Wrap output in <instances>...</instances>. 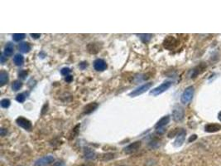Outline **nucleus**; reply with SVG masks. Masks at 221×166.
<instances>
[{
    "label": "nucleus",
    "mask_w": 221,
    "mask_h": 166,
    "mask_svg": "<svg viewBox=\"0 0 221 166\" xmlns=\"http://www.w3.org/2000/svg\"><path fill=\"white\" fill-rule=\"evenodd\" d=\"M179 44L178 40L172 36H168L163 41V47L167 50H174Z\"/></svg>",
    "instance_id": "obj_1"
},
{
    "label": "nucleus",
    "mask_w": 221,
    "mask_h": 166,
    "mask_svg": "<svg viewBox=\"0 0 221 166\" xmlns=\"http://www.w3.org/2000/svg\"><path fill=\"white\" fill-rule=\"evenodd\" d=\"M193 95H194V87H193V86H189V87H187V88L184 91L183 94L181 95V103H183V104H188L189 102L192 100Z\"/></svg>",
    "instance_id": "obj_2"
},
{
    "label": "nucleus",
    "mask_w": 221,
    "mask_h": 166,
    "mask_svg": "<svg viewBox=\"0 0 221 166\" xmlns=\"http://www.w3.org/2000/svg\"><path fill=\"white\" fill-rule=\"evenodd\" d=\"M172 86V82L171 81H166L164 83H162V85H160L159 86H157L156 88L152 89L151 91H150V94L152 95V96H158L160 94H162L163 92L168 90L170 87Z\"/></svg>",
    "instance_id": "obj_3"
},
{
    "label": "nucleus",
    "mask_w": 221,
    "mask_h": 166,
    "mask_svg": "<svg viewBox=\"0 0 221 166\" xmlns=\"http://www.w3.org/2000/svg\"><path fill=\"white\" fill-rule=\"evenodd\" d=\"M152 82H147V83H146V84H143L142 86H139V87L137 88L136 90L133 91L132 92H130L129 97H135L139 96V95H142V94L145 93L147 90H149L152 87Z\"/></svg>",
    "instance_id": "obj_4"
},
{
    "label": "nucleus",
    "mask_w": 221,
    "mask_h": 166,
    "mask_svg": "<svg viewBox=\"0 0 221 166\" xmlns=\"http://www.w3.org/2000/svg\"><path fill=\"white\" fill-rule=\"evenodd\" d=\"M172 116L174 120L176 121H181L184 118L185 116V111L182 106H181L180 105H176L172 111Z\"/></svg>",
    "instance_id": "obj_5"
},
{
    "label": "nucleus",
    "mask_w": 221,
    "mask_h": 166,
    "mask_svg": "<svg viewBox=\"0 0 221 166\" xmlns=\"http://www.w3.org/2000/svg\"><path fill=\"white\" fill-rule=\"evenodd\" d=\"M55 160L54 157L52 155H47L43 156L40 159H38V160L35 161L34 166H46L50 164L53 163Z\"/></svg>",
    "instance_id": "obj_6"
},
{
    "label": "nucleus",
    "mask_w": 221,
    "mask_h": 166,
    "mask_svg": "<svg viewBox=\"0 0 221 166\" xmlns=\"http://www.w3.org/2000/svg\"><path fill=\"white\" fill-rule=\"evenodd\" d=\"M16 123L20 126V127H22L24 130H30L31 129H32V123H31V121L29 120H27L26 118L22 117V116H20V117H18L16 120Z\"/></svg>",
    "instance_id": "obj_7"
},
{
    "label": "nucleus",
    "mask_w": 221,
    "mask_h": 166,
    "mask_svg": "<svg viewBox=\"0 0 221 166\" xmlns=\"http://www.w3.org/2000/svg\"><path fill=\"white\" fill-rule=\"evenodd\" d=\"M141 141H135L133 143L130 144L129 145H128L127 147L124 148V152L126 154H132V153H134L137 150H138L141 147Z\"/></svg>",
    "instance_id": "obj_8"
},
{
    "label": "nucleus",
    "mask_w": 221,
    "mask_h": 166,
    "mask_svg": "<svg viewBox=\"0 0 221 166\" xmlns=\"http://www.w3.org/2000/svg\"><path fill=\"white\" fill-rule=\"evenodd\" d=\"M186 132L185 130H181V131L178 133L177 137L174 142V146L175 147H180L181 145H183L184 141H185V139H186Z\"/></svg>",
    "instance_id": "obj_9"
},
{
    "label": "nucleus",
    "mask_w": 221,
    "mask_h": 166,
    "mask_svg": "<svg viewBox=\"0 0 221 166\" xmlns=\"http://www.w3.org/2000/svg\"><path fill=\"white\" fill-rule=\"evenodd\" d=\"M94 67L98 71H103L107 68V63L103 59H96L94 62Z\"/></svg>",
    "instance_id": "obj_10"
},
{
    "label": "nucleus",
    "mask_w": 221,
    "mask_h": 166,
    "mask_svg": "<svg viewBox=\"0 0 221 166\" xmlns=\"http://www.w3.org/2000/svg\"><path fill=\"white\" fill-rule=\"evenodd\" d=\"M98 106H99L98 103H96V102H91V103L88 104V105H86V106L84 107L83 112H84V114L89 115V114H90V113H92L93 111H95L98 108Z\"/></svg>",
    "instance_id": "obj_11"
},
{
    "label": "nucleus",
    "mask_w": 221,
    "mask_h": 166,
    "mask_svg": "<svg viewBox=\"0 0 221 166\" xmlns=\"http://www.w3.org/2000/svg\"><path fill=\"white\" fill-rule=\"evenodd\" d=\"M205 131L207 132H216V131H219L221 130V125H219V124H208L205 126Z\"/></svg>",
    "instance_id": "obj_12"
},
{
    "label": "nucleus",
    "mask_w": 221,
    "mask_h": 166,
    "mask_svg": "<svg viewBox=\"0 0 221 166\" xmlns=\"http://www.w3.org/2000/svg\"><path fill=\"white\" fill-rule=\"evenodd\" d=\"M169 121H170V116H164V117H162L157 123L156 124V125H155V128L156 129H162V127H164L165 125H167V124L169 123Z\"/></svg>",
    "instance_id": "obj_13"
},
{
    "label": "nucleus",
    "mask_w": 221,
    "mask_h": 166,
    "mask_svg": "<svg viewBox=\"0 0 221 166\" xmlns=\"http://www.w3.org/2000/svg\"><path fill=\"white\" fill-rule=\"evenodd\" d=\"M13 52H14V46L13 44L11 43H8L4 48V52H3V54L5 55L6 57H11L12 55L13 54Z\"/></svg>",
    "instance_id": "obj_14"
},
{
    "label": "nucleus",
    "mask_w": 221,
    "mask_h": 166,
    "mask_svg": "<svg viewBox=\"0 0 221 166\" xmlns=\"http://www.w3.org/2000/svg\"><path fill=\"white\" fill-rule=\"evenodd\" d=\"M8 81V74L5 71H0V86H3Z\"/></svg>",
    "instance_id": "obj_15"
},
{
    "label": "nucleus",
    "mask_w": 221,
    "mask_h": 166,
    "mask_svg": "<svg viewBox=\"0 0 221 166\" xmlns=\"http://www.w3.org/2000/svg\"><path fill=\"white\" fill-rule=\"evenodd\" d=\"M18 48L22 53H27L31 50V46L28 43H22L19 44Z\"/></svg>",
    "instance_id": "obj_16"
},
{
    "label": "nucleus",
    "mask_w": 221,
    "mask_h": 166,
    "mask_svg": "<svg viewBox=\"0 0 221 166\" xmlns=\"http://www.w3.org/2000/svg\"><path fill=\"white\" fill-rule=\"evenodd\" d=\"M13 62L16 66H22L24 62V58L21 54H16L13 57Z\"/></svg>",
    "instance_id": "obj_17"
},
{
    "label": "nucleus",
    "mask_w": 221,
    "mask_h": 166,
    "mask_svg": "<svg viewBox=\"0 0 221 166\" xmlns=\"http://www.w3.org/2000/svg\"><path fill=\"white\" fill-rule=\"evenodd\" d=\"M205 64H201L199 65L198 67H196L195 68L193 71V74L191 75V77L192 78H195V77H196V76L199 75L200 72H202L204 69H205Z\"/></svg>",
    "instance_id": "obj_18"
},
{
    "label": "nucleus",
    "mask_w": 221,
    "mask_h": 166,
    "mask_svg": "<svg viewBox=\"0 0 221 166\" xmlns=\"http://www.w3.org/2000/svg\"><path fill=\"white\" fill-rule=\"evenodd\" d=\"M22 86V83L20 81H13V84H12V89L13 90V91H18V90H20V88Z\"/></svg>",
    "instance_id": "obj_19"
},
{
    "label": "nucleus",
    "mask_w": 221,
    "mask_h": 166,
    "mask_svg": "<svg viewBox=\"0 0 221 166\" xmlns=\"http://www.w3.org/2000/svg\"><path fill=\"white\" fill-rule=\"evenodd\" d=\"M138 36L140 37V39L143 43H147L151 40L152 35V34H138Z\"/></svg>",
    "instance_id": "obj_20"
},
{
    "label": "nucleus",
    "mask_w": 221,
    "mask_h": 166,
    "mask_svg": "<svg viewBox=\"0 0 221 166\" xmlns=\"http://www.w3.org/2000/svg\"><path fill=\"white\" fill-rule=\"evenodd\" d=\"M24 38H25V34H23V33H15L13 35V39L15 42H19Z\"/></svg>",
    "instance_id": "obj_21"
},
{
    "label": "nucleus",
    "mask_w": 221,
    "mask_h": 166,
    "mask_svg": "<svg viewBox=\"0 0 221 166\" xmlns=\"http://www.w3.org/2000/svg\"><path fill=\"white\" fill-rule=\"evenodd\" d=\"M95 151H93L91 149H86L85 151V155L86 159H92L95 157Z\"/></svg>",
    "instance_id": "obj_22"
},
{
    "label": "nucleus",
    "mask_w": 221,
    "mask_h": 166,
    "mask_svg": "<svg viewBox=\"0 0 221 166\" xmlns=\"http://www.w3.org/2000/svg\"><path fill=\"white\" fill-rule=\"evenodd\" d=\"M10 104H11V102L8 100V99H3L1 102H0V105H1V106L3 108H8L9 107V106H10Z\"/></svg>",
    "instance_id": "obj_23"
},
{
    "label": "nucleus",
    "mask_w": 221,
    "mask_h": 166,
    "mask_svg": "<svg viewBox=\"0 0 221 166\" xmlns=\"http://www.w3.org/2000/svg\"><path fill=\"white\" fill-rule=\"evenodd\" d=\"M17 102H20V103H22V102H25L26 100V95L25 93H21V94H18L16 97Z\"/></svg>",
    "instance_id": "obj_24"
},
{
    "label": "nucleus",
    "mask_w": 221,
    "mask_h": 166,
    "mask_svg": "<svg viewBox=\"0 0 221 166\" xmlns=\"http://www.w3.org/2000/svg\"><path fill=\"white\" fill-rule=\"evenodd\" d=\"M89 46H90V47H92V49H90V50H89V52H90V53H98L99 48H98L97 47H95V43H90V44H89Z\"/></svg>",
    "instance_id": "obj_25"
},
{
    "label": "nucleus",
    "mask_w": 221,
    "mask_h": 166,
    "mask_svg": "<svg viewBox=\"0 0 221 166\" xmlns=\"http://www.w3.org/2000/svg\"><path fill=\"white\" fill-rule=\"evenodd\" d=\"M70 71H71V70H70V68H68V67H65V68L61 69V71H60V73H61L63 76H69V74L70 73Z\"/></svg>",
    "instance_id": "obj_26"
},
{
    "label": "nucleus",
    "mask_w": 221,
    "mask_h": 166,
    "mask_svg": "<svg viewBox=\"0 0 221 166\" xmlns=\"http://www.w3.org/2000/svg\"><path fill=\"white\" fill-rule=\"evenodd\" d=\"M27 71H20V72H19V74H18L19 77H20V78H22V79H24V78L27 76Z\"/></svg>",
    "instance_id": "obj_27"
},
{
    "label": "nucleus",
    "mask_w": 221,
    "mask_h": 166,
    "mask_svg": "<svg viewBox=\"0 0 221 166\" xmlns=\"http://www.w3.org/2000/svg\"><path fill=\"white\" fill-rule=\"evenodd\" d=\"M53 166H65V163H64V161L62 160H59L57 161V162H56Z\"/></svg>",
    "instance_id": "obj_28"
},
{
    "label": "nucleus",
    "mask_w": 221,
    "mask_h": 166,
    "mask_svg": "<svg viewBox=\"0 0 221 166\" xmlns=\"http://www.w3.org/2000/svg\"><path fill=\"white\" fill-rule=\"evenodd\" d=\"M79 67H80V68L82 70L85 69L87 67H88V64H87V62H81V64L79 65Z\"/></svg>",
    "instance_id": "obj_29"
},
{
    "label": "nucleus",
    "mask_w": 221,
    "mask_h": 166,
    "mask_svg": "<svg viewBox=\"0 0 221 166\" xmlns=\"http://www.w3.org/2000/svg\"><path fill=\"white\" fill-rule=\"evenodd\" d=\"M0 58H1V63H2V64H4V62L7 61V59H6V57H5V55H4L3 53H2L1 54Z\"/></svg>",
    "instance_id": "obj_30"
},
{
    "label": "nucleus",
    "mask_w": 221,
    "mask_h": 166,
    "mask_svg": "<svg viewBox=\"0 0 221 166\" xmlns=\"http://www.w3.org/2000/svg\"><path fill=\"white\" fill-rule=\"evenodd\" d=\"M65 81H66V82H71V81H73V76L70 75L67 76H65Z\"/></svg>",
    "instance_id": "obj_31"
},
{
    "label": "nucleus",
    "mask_w": 221,
    "mask_h": 166,
    "mask_svg": "<svg viewBox=\"0 0 221 166\" xmlns=\"http://www.w3.org/2000/svg\"><path fill=\"white\" fill-rule=\"evenodd\" d=\"M30 35L32 36V38H35V39H37V38H39L40 37H41V34H39V33H38V34H36V33H31Z\"/></svg>",
    "instance_id": "obj_32"
},
{
    "label": "nucleus",
    "mask_w": 221,
    "mask_h": 166,
    "mask_svg": "<svg viewBox=\"0 0 221 166\" xmlns=\"http://www.w3.org/2000/svg\"><path fill=\"white\" fill-rule=\"evenodd\" d=\"M7 130L6 129H3V128H2L1 129V132H0V134H1V135L2 136H4L5 134H7Z\"/></svg>",
    "instance_id": "obj_33"
},
{
    "label": "nucleus",
    "mask_w": 221,
    "mask_h": 166,
    "mask_svg": "<svg viewBox=\"0 0 221 166\" xmlns=\"http://www.w3.org/2000/svg\"><path fill=\"white\" fill-rule=\"evenodd\" d=\"M197 138V136H196V134H194V135H191V137L189 139V142H191V141H193L195 139Z\"/></svg>",
    "instance_id": "obj_34"
},
{
    "label": "nucleus",
    "mask_w": 221,
    "mask_h": 166,
    "mask_svg": "<svg viewBox=\"0 0 221 166\" xmlns=\"http://www.w3.org/2000/svg\"><path fill=\"white\" fill-rule=\"evenodd\" d=\"M218 118H219V120H220V121H221V111L220 113H219V117H218Z\"/></svg>",
    "instance_id": "obj_35"
},
{
    "label": "nucleus",
    "mask_w": 221,
    "mask_h": 166,
    "mask_svg": "<svg viewBox=\"0 0 221 166\" xmlns=\"http://www.w3.org/2000/svg\"><path fill=\"white\" fill-rule=\"evenodd\" d=\"M82 166H86V165H82Z\"/></svg>",
    "instance_id": "obj_36"
},
{
    "label": "nucleus",
    "mask_w": 221,
    "mask_h": 166,
    "mask_svg": "<svg viewBox=\"0 0 221 166\" xmlns=\"http://www.w3.org/2000/svg\"><path fill=\"white\" fill-rule=\"evenodd\" d=\"M121 166H124V165H121Z\"/></svg>",
    "instance_id": "obj_37"
}]
</instances>
